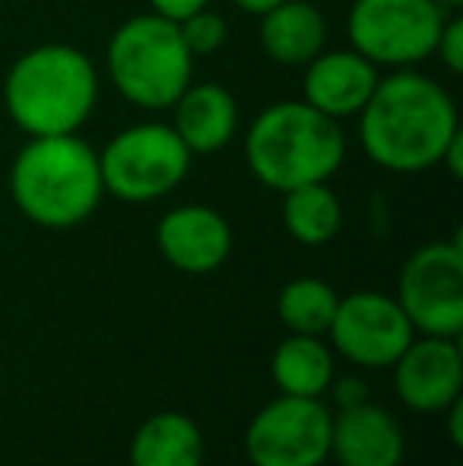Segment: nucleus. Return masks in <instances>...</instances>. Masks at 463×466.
<instances>
[{"label": "nucleus", "mask_w": 463, "mask_h": 466, "mask_svg": "<svg viewBox=\"0 0 463 466\" xmlns=\"http://www.w3.org/2000/svg\"><path fill=\"white\" fill-rule=\"evenodd\" d=\"M458 130L460 115L451 93L438 80L409 67L377 80L368 105L358 111L365 156L394 175L441 166Z\"/></svg>", "instance_id": "nucleus-1"}, {"label": "nucleus", "mask_w": 463, "mask_h": 466, "mask_svg": "<svg viewBox=\"0 0 463 466\" xmlns=\"http://www.w3.org/2000/svg\"><path fill=\"white\" fill-rule=\"evenodd\" d=\"M99 102L96 64L74 45H38L13 61L4 80V105L25 137L76 134Z\"/></svg>", "instance_id": "nucleus-2"}, {"label": "nucleus", "mask_w": 463, "mask_h": 466, "mask_svg": "<svg viewBox=\"0 0 463 466\" xmlns=\"http://www.w3.org/2000/svg\"><path fill=\"white\" fill-rule=\"evenodd\" d=\"M16 209L42 228H74L96 213L102 194L99 153L76 134L29 137L10 166Z\"/></svg>", "instance_id": "nucleus-3"}, {"label": "nucleus", "mask_w": 463, "mask_h": 466, "mask_svg": "<svg viewBox=\"0 0 463 466\" xmlns=\"http://www.w3.org/2000/svg\"><path fill=\"white\" fill-rule=\"evenodd\" d=\"M347 159L340 121L321 115L308 102H273L251 121L245 134V162L270 190L330 181Z\"/></svg>", "instance_id": "nucleus-4"}, {"label": "nucleus", "mask_w": 463, "mask_h": 466, "mask_svg": "<svg viewBox=\"0 0 463 466\" xmlns=\"http://www.w3.org/2000/svg\"><path fill=\"white\" fill-rule=\"evenodd\" d=\"M108 76L130 105L166 111L194 80V55L178 23L140 13L121 23L108 38Z\"/></svg>", "instance_id": "nucleus-5"}, {"label": "nucleus", "mask_w": 463, "mask_h": 466, "mask_svg": "<svg viewBox=\"0 0 463 466\" xmlns=\"http://www.w3.org/2000/svg\"><path fill=\"white\" fill-rule=\"evenodd\" d=\"M191 159L172 124H134L99 153L102 187L124 203H153L187 178Z\"/></svg>", "instance_id": "nucleus-6"}, {"label": "nucleus", "mask_w": 463, "mask_h": 466, "mask_svg": "<svg viewBox=\"0 0 463 466\" xmlns=\"http://www.w3.org/2000/svg\"><path fill=\"white\" fill-rule=\"evenodd\" d=\"M451 13L435 0H352L349 45L375 67H413L435 55Z\"/></svg>", "instance_id": "nucleus-7"}, {"label": "nucleus", "mask_w": 463, "mask_h": 466, "mask_svg": "<svg viewBox=\"0 0 463 466\" xmlns=\"http://www.w3.org/2000/svg\"><path fill=\"white\" fill-rule=\"evenodd\" d=\"M397 305L409 318L413 330L428 337L463 333V248L460 238L435 241L403 264Z\"/></svg>", "instance_id": "nucleus-8"}, {"label": "nucleus", "mask_w": 463, "mask_h": 466, "mask_svg": "<svg viewBox=\"0 0 463 466\" xmlns=\"http://www.w3.org/2000/svg\"><path fill=\"white\" fill-rule=\"evenodd\" d=\"M334 416L317 397H289L267 403L245 431L254 466H321L330 457Z\"/></svg>", "instance_id": "nucleus-9"}, {"label": "nucleus", "mask_w": 463, "mask_h": 466, "mask_svg": "<svg viewBox=\"0 0 463 466\" xmlns=\"http://www.w3.org/2000/svg\"><path fill=\"white\" fill-rule=\"evenodd\" d=\"M327 333L337 352L362 369H388L413 343L409 318L397 299L381 292H352L337 301Z\"/></svg>", "instance_id": "nucleus-10"}, {"label": "nucleus", "mask_w": 463, "mask_h": 466, "mask_svg": "<svg viewBox=\"0 0 463 466\" xmlns=\"http://www.w3.org/2000/svg\"><path fill=\"white\" fill-rule=\"evenodd\" d=\"M156 245L162 258L181 273L204 277L229 260L232 228L223 213L204 203H185L168 209L156 228Z\"/></svg>", "instance_id": "nucleus-11"}, {"label": "nucleus", "mask_w": 463, "mask_h": 466, "mask_svg": "<svg viewBox=\"0 0 463 466\" xmlns=\"http://www.w3.org/2000/svg\"><path fill=\"white\" fill-rule=\"evenodd\" d=\"M394 384L409 410L441 412L463 390V356L451 337L413 339L394 362Z\"/></svg>", "instance_id": "nucleus-12"}, {"label": "nucleus", "mask_w": 463, "mask_h": 466, "mask_svg": "<svg viewBox=\"0 0 463 466\" xmlns=\"http://www.w3.org/2000/svg\"><path fill=\"white\" fill-rule=\"evenodd\" d=\"M377 80H381L377 67L358 51H321L315 61L305 64L302 93L311 108L343 121V117H356L368 105Z\"/></svg>", "instance_id": "nucleus-13"}, {"label": "nucleus", "mask_w": 463, "mask_h": 466, "mask_svg": "<svg viewBox=\"0 0 463 466\" xmlns=\"http://www.w3.org/2000/svg\"><path fill=\"white\" fill-rule=\"evenodd\" d=\"M330 454L340 466H400L403 431L381 406H349L330 425Z\"/></svg>", "instance_id": "nucleus-14"}, {"label": "nucleus", "mask_w": 463, "mask_h": 466, "mask_svg": "<svg viewBox=\"0 0 463 466\" xmlns=\"http://www.w3.org/2000/svg\"><path fill=\"white\" fill-rule=\"evenodd\" d=\"M175 134L181 137L191 156H213L232 143L238 130V102L219 83L187 86L172 105Z\"/></svg>", "instance_id": "nucleus-15"}, {"label": "nucleus", "mask_w": 463, "mask_h": 466, "mask_svg": "<svg viewBox=\"0 0 463 466\" xmlns=\"http://www.w3.org/2000/svg\"><path fill=\"white\" fill-rule=\"evenodd\" d=\"M327 23L308 0H283L260 16V48L283 67H305L324 51Z\"/></svg>", "instance_id": "nucleus-16"}, {"label": "nucleus", "mask_w": 463, "mask_h": 466, "mask_svg": "<svg viewBox=\"0 0 463 466\" xmlns=\"http://www.w3.org/2000/svg\"><path fill=\"white\" fill-rule=\"evenodd\" d=\"M204 435L185 412H156L130 441V466H200Z\"/></svg>", "instance_id": "nucleus-17"}, {"label": "nucleus", "mask_w": 463, "mask_h": 466, "mask_svg": "<svg viewBox=\"0 0 463 466\" xmlns=\"http://www.w3.org/2000/svg\"><path fill=\"white\" fill-rule=\"evenodd\" d=\"M270 371L277 387L289 397H321L334 384V352L317 337L296 333L277 346Z\"/></svg>", "instance_id": "nucleus-18"}, {"label": "nucleus", "mask_w": 463, "mask_h": 466, "mask_svg": "<svg viewBox=\"0 0 463 466\" xmlns=\"http://www.w3.org/2000/svg\"><path fill=\"white\" fill-rule=\"evenodd\" d=\"M283 197V226L298 245L317 248L337 238L343 226V207L340 197L327 187V181L292 187Z\"/></svg>", "instance_id": "nucleus-19"}, {"label": "nucleus", "mask_w": 463, "mask_h": 466, "mask_svg": "<svg viewBox=\"0 0 463 466\" xmlns=\"http://www.w3.org/2000/svg\"><path fill=\"white\" fill-rule=\"evenodd\" d=\"M337 292L324 279L302 277L283 286L277 299V314L292 333H305V337H321L327 333L330 320L337 311Z\"/></svg>", "instance_id": "nucleus-20"}, {"label": "nucleus", "mask_w": 463, "mask_h": 466, "mask_svg": "<svg viewBox=\"0 0 463 466\" xmlns=\"http://www.w3.org/2000/svg\"><path fill=\"white\" fill-rule=\"evenodd\" d=\"M178 32H181V38H185L187 51L194 55V61H197V57H206V55H216V51L226 45V38H229L226 19L219 16L216 10H210V6H204V10L181 19Z\"/></svg>", "instance_id": "nucleus-21"}, {"label": "nucleus", "mask_w": 463, "mask_h": 466, "mask_svg": "<svg viewBox=\"0 0 463 466\" xmlns=\"http://www.w3.org/2000/svg\"><path fill=\"white\" fill-rule=\"evenodd\" d=\"M435 55L441 57V64L448 67V74H463V19L448 16L441 25L438 45H435Z\"/></svg>", "instance_id": "nucleus-22"}, {"label": "nucleus", "mask_w": 463, "mask_h": 466, "mask_svg": "<svg viewBox=\"0 0 463 466\" xmlns=\"http://www.w3.org/2000/svg\"><path fill=\"white\" fill-rule=\"evenodd\" d=\"M149 6H153L156 16L172 19V23H181V19H187L191 13L210 6V0H149Z\"/></svg>", "instance_id": "nucleus-23"}, {"label": "nucleus", "mask_w": 463, "mask_h": 466, "mask_svg": "<svg viewBox=\"0 0 463 466\" xmlns=\"http://www.w3.org/2000/svg\"><path fill=\"white\" fill-rule=\"evenodd\" d=\"M365 393H368V387H365L358 378H343V380H337V400L343 403V410L365 403Z\"/></svg>", "instance_id": "nucleus-24"}, {"label": "nucleus", "mask_w": 463, "mask_h": 466, "mask_svg": "<svg viewBox=\"0 0 463 466\" xmlns=\"http://www.w3.org/2000/svg\"><path fill=\"white\" fill-rule=\"evenodd\" d=\"M441 166L448 168V175H451V178H460V175H463V130H458V137L448 143L445 156H441Z\"/></svg>", "instance_id": "nucleus-25"}, {"label": "nucleus", "mask_w": 463, "mask_h": 466, "mask_svg": "<svg viewBox=\"0 0 463 466\" xmlns=\"http://www.w3.org/2000/svg\"><path fill=\"white\" fill-rule=\"evenodd\" d=\"M448 435H451V444L454 448H463V400L458 397L451 406H448Z\"/></svg>", "instance_id": "nucleus-26"}, {"label": "nucleus", "mask_w": 463, "mask_h": 466, "mask_svg": "<svg viewBox=\"0 0 463 466\" xmlns=\"http://www.w3.org/2000/svg\"><path fill=\"white\" fill-rule=\"evenodd\" d=\"M283 0H235V6L245 13H251V16H264V13H270L273 6H279Z\"/></svg>", "instance_id": "nucleus-27"}, {"label": "nucleus", "mask_w": 463, "mask_h": 466, "mask_svg": "<svg viewBox=\"0 0 463 466\" xmlns=\"http://www.w3.org/2000/svg\"><path fill=\"white\" fill-rule=\"evenodd\" d=\"M438 6H445V10H460V4L463 0H435Z\"/></svg>", "instance_id": "nucleus-28"}]
</instances>
